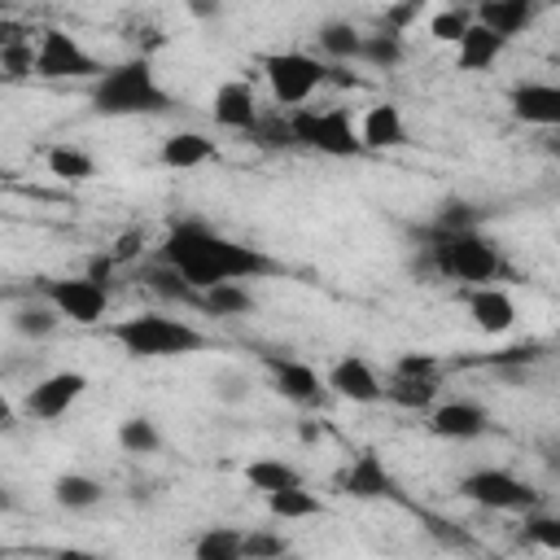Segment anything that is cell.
<instances>
[{"mask_svg": "<svg viewBox=\"0 0 560 560\" xmlns=\"http://www.w3.org/2000/svg\"><path fill=\"white\" fill-rule=\"evenodd\" d=\"M472 13H477L481 26L499 31L503 39H516V35L529 31V22L538 13V0H477Z\"/></svg>", "mask_w": 560, "mask_h": 560, "instance_id": "obj_18", "label": "cell"}, {"mask_svg": "<svg viewBox=\"0 0 560 560\" xmlns=\"http://www.w3.org/2000/svg\"><path fill=\"white\" fill-rule=\"evenodd\" d=\"M88 105L101 118H136V114H166L175 101L158 83L153 66L144 57H131V61L109 66L101 79H92Z\"/></svg>", "mask_w": 560, "mask_h": 560, "instance_id": "obj_2", "label": "cell"}, {"mask_svg": "<svg viewBox=\"0 0 560 560\" xmlns=\"http://www.w3.org/2000/svg\"><path fill=\"white\" fill-rule=\"evenodd\" d=\"M429 267L442 276V280H455V284H494L508 262H503V249L494 236H486L481 228H468V232H429Z\"/></svg>", "mask_w": 560, "mask_h": 560, "instance_id": "obj_3", "label": "cell"}, {"mask_svg": "<svg viewBox=\"0 0 560 560\" xmlns=\"http://www.w3.org/2000/svg\"><path fill=\"white\" fill-rule=\"evenodd\" d=\"M289 131H293V144L315 149V153H328V158H359V153L368 149L359 122H354L350 109H341V105H332V109L298 105V109L289 114Z\"/></svg>", "mask_w": 560, "mask_h": 560, "instance_id": "obj_5", "label": "cell"}, {"mask_svg": "<svg viewBox=\"0 0 560 560\" xmlns=\"http://www.w3.org/2000/svg\"><path fill=\"white\" fill-rule=\"evenodd\" d=\"M359 131H363V144L368 149H398V144H407V122H402V109L394 101L372 105L363 114Z\"/></svg>", "mask_w": 560, "mask_h": 560, "instance_id": "obj_20", "label": "cell"}, {"mask_svg": "<svg viewBox=\"0 0 560 560\" xmlns=\"http://www.w3.org/2000/svg\"><path fill=\"white\" fill-rule=\"evenodd\" d=\"M512 118L529 127H560V83H516L508 92Z\"/></svg>", "mask_w": 560, "mask_h": 560, "instance_id": "obj_17", "label": "cell"}, {"mask_svg": "<svg viewBox=\"0 0 560 560\" xmlns=\"http://www.w3.org/2000/svg\"><path fill=\"white\" fill-rule=\"evenodd\" d=\"M556 136H560V127H556Z\"/></svg>", "mask_w": 560, "mask_h": 560, "instance_id": "obj_47", "label": "cell"}, {"mask_svg": "<svg viewBox=\"0 0 560 560\" xmlns=\"http://www.w3.org/2000/svg\"><path fill=\"white\" fill-rule=\"evenodd\" d=\"M136 241H140V232H127V236L118 241V249H114V258H131V254H136Z\"/></svg>", "mask_w": 560, "mask_h": 560, "instance_id": "obj_44", "label": "cell"}, {"mask_svg": "<svg viewBox=\"0 0 560 560\" xmlns=\"http://www.w3.org/2000/svg\"><path fill=\"white\" fill-rule=\"evenodd\" d=\"M459 494L477 508H490V512H534L538 508V490L508 472V468H472L459 477Z\"/></svg>", "mask_w": 560, "mask_h": 560, "instance_id": "obj_6", "label": "cell"}, {"mask_svg": "<svg viewBox=\"0 0 560 560\" xmlns=\"http://www.w3.org/2000/svg\"><path fill=\"white\" fill-rule=\"evenodd\" d=\"M534 359H538V350H534V346H508V350L490 354V363H494V368H525V363H534Z\"/></svg>", "mask_w": 560, "mask_h": 560, "instance_id": "obj_41", "label": "cell"}, {"mask_svg": "<svg viewBox=\"0 0 560 560\" xmlns=\"http://www.w3.org/2000/svg\"><path fill=\"white\" fill-rule=\"evenodd\" d=\"M192 556L197 560H241L245 556V534L232 529V525H214L192 542Z\"/></svg>", "mask_w": 560, "mask_h": 560, "instance_id": "obj_30", "label": "cell"}, {"mask_svg": "<svg viewBox=\"0 0 560 560\" xmlns=\"http://www.w3.org/2000/svg\"><path fill=\"white\" fill-rule=\"evenodd\" d=\"M394 376H438V359L420 354V350H407V354H398Z\"/></svg>", "mask_w": 560, "mask_h": 560, "instance_id": "obj_40", "label": "cell"}, {"mask_svg": "<svg viewBox=\"0 0 560 560\" xmlns=\"http://www.w3.org/2000/svg\"><path fill=\"white\" fill-rule=\"evenodd\" d=\"M210 118L223 131H258V101L245 79H228L210 96Z\"/></svg>", "mask_w": 560, "mask_h": 560, "instance_id": "obj_14", "label": "cell"}, {"mask_svg": "<svg viewBox=\"0 0 560 560\" xmlns=\"http://www.w3.org/2000/svg\"><path fill=\"white\" fill-rule=\"evenodd\" d=\"M4 74H9V79L35 74V48H22L18 39H9V44H4Z\"/></svg>", "mask_w": 560, "mask_h": 560, "instance_id": "obj_38", "label": "cell"}, {"mask_svg": "<svg viewBox=\"0 0 560 560\" xmlns=\"http://www.w3.org/2000/svg\"><path fill=\"white\" fill-rule=\"evenodd\" d=\"M109 271H114V254H96V258L88 262V276L101 280V284H109Z\"/></svg>", "mask_w": 560, "mask_h": 560, "instance_id": "obj_43", "label": "cell"}, {"mask_svg": "<svg viewBox=\"0 0 560 560\" xmlns=\"http://www.w3.org/2000/svg\"><path fill=\"white\" fill-rule=\"evenodd\" d=\"M337 486H341V494H350V499H394V494H398V490H394V477H389V468H385V459H381L376 451L354 455L350 468L337 477Z\"/></svg>", "mask_w": 560, "mask_h": 560, "instance_id": "obj_16", "label": "cell"}, {"mask_svg": "<svg viewBox=\"0 0 560 560\" xmlns=\"http://www.w3.org/2000/svg\"><path fill=\"white\" fill-rule=\"evenodd\" d=\"M267 499V512L280 516V521H306V516H319L324 512V499L302 490V486H284V490H271L262 494Z\"/></svg>", "mask_w": 560, "mask_h": 560, "instance_id": "obj_29", "label": "cell"}, {"mask_svg": "<svg viewBox=\"0 0 560 560\" xmlns=\"http://www.w3.org/2000/svg\"><path fill=\"white\" fill-rule=\"evenodd\" d=\"M214 398H219V402H245V398H249L245 372H219V376H214Z\"/></svg>", "mask_w": 560, "mask_h": 560, "instance_id": "obj_39", "label": "cell"}, {"mask_svg": "<svg viewBox=\"0 0 560 560\" xmlns=\"http://www.w3.org/2000/svg\"><path fill=\"white\" fill-rule=\"evenodd\" d=\"M9 319H13V332H18V337H26V341H44V337L57 332L61 311L44 298V302H22V306H13Z\"/></svg>", "mask_w": 560, "mask_h": 560, "instance_id": "obj_25", "label": "cell"}, {"mask_svg": "<svg viewBox=\"0 0 560 560\" xmlns=\"http://www.w3.org/2000/svg\"><path fill=\"white\" fill-rule=\"evenodd\" d=\"M503 48H508V39H503L499 31L472 22V26L464 31V39L455 44V66H459V70H490V66L503 57Z\"/></svg>", "mask_w": 560, "mask_h": 560, "instance_id": "obj_19", "label": "cell"}, {"mask_svg": "<svg viewBox=\"0 0 560 560\" xmlns=\"http://www.w3.org/2000/svg\"><path fill=\"white\" fill-rule=\"evenodd\" d=\"M101 499H105V486L96 477H88V472H61L52 481V503L66 508V512H88Z\"/></svg>", "mask_w": 560, "mask_h": 560, "instance_id": "obj_23", "label": "cell"}, {"mask_svg": "<svg viewBox=\"0 0 560 560\" xmlns=\"http://www.w3.org/2000/svg\"><path fill=\"white\" fill-rule=\"evenodd\" d=\"M262 70H267V88H271L276 105H289V109L306 105L311 92L328 79V66H324L319 57H311V52H298V48L271 52V57L262 61Z\"/></svg>", "mask_w": 560, "mask_h": 560, "instance_id": "obj_7", "label": "cell"}, {"mask_svg": "<svg viewBox=\"0 0 560 560\" xmlns=\"http://www.w3.org/2000/svg\"><path fill=\"white\" fill-rule=\"evenodd\" d=\"M289 551V538L276 529H249L245 534V560H276Z\"/></svg>", "mask_w": 560, "mask_h": 560, "instance_id": "obj_37", "label": "cell"}, {"mask_svg": "<svg viewBox=\"0 0 560 560\" xmlns=\"http://www.w3.org/2000/svg\"><path fill=\"white\" fill-rule=\"evenodd\" d=\"M472 4H477V0H472Z\"/></svg>", "mask_w": 560, "mask_h": 560, "instance_id": "obj_48", "label": "cell"}, {"mask_svg": "<svg viewBox=\"0 0 560 560\" xmlns=\"http://www.w3.org/2000/svg\"><path fill=\"white\" fill-rule=\"evenodd\" d=\"M464 306H468L472 324H477L486 337H503V332L516 328V302H512V293L499 289V284H472L468 298H464Z\"/></svg>", "mask_w": 560, "mask_h": 560, "instance_id": "obj_15", "label": "cell"}, {"mask_svg": "<svg viewBox=\"0 0 560 560\" xmlns=\"http://www.w3.org/2000/svg\"><path fill=\"white\" fill-rule=\"evenodd\" d=\"M529 547H542V551H560V516H542V512H525V534H521Z\"/></svg>", "mask_w": 560, "mask_h": 560, "instance_id": "obj_36", "label": "cell"}, {"mask_svg": "<svg viewBox=\"0 0 560 560\" xmlns=\"http://www.w3.org/2000/svg\"><path fill=\"white\" fill-rule=\"evenodd\" d=\"M315 44H319V52L332 57V61H359V57H363V31H359L354 22H346V18H328V22L315 31Z\"/></svg>", "mask_w": 560, "mask_h": 560, "instance_id": "obj_22", "label": "cell"}, {"mask_svg": "<svg viewBox=\"0 0 560 560\" xmlns=\"http://www.w3.org/2000/svg\"><path fill=\"white\" fill-rule=\"evenodd\" d=\"M394 4H416V9H420V4H429V0H394Z\"/></svg>", "mask_w": 560, "mask_h": 560, "instance_id": "obj_46", "label": "cell"}, {"mask_svg": "<svg viewBox=\"0 0 560 560\" xmlns=\"http://www.w3.org/2000/svg\"><path fill=\"white\" fill-rule=\"evenodd\" d=\"M214 153H219V149H214V140H210L206 131H171V136L162 140V149H158L162 166H171V171H192V166L210 162Z\"/></svg>", "mask_w": 560, "mask_h": 560, "instance_id": "obj_21", "label": "cell"}, {"mask_svg": "<svg viewBox=\"0 0 560 560\" xmlns=\"http://www.w3.org/2000/svg\"><path fill=\"white\" fill-rule=\"evenodd\" d=\"M109 66H101L70 31L61 26H48L39 31V44H35V74L39 79H101Z\"/></svg>", "mask_w": 560, "mask_h": 560, "instance_id": "obj_8", "label": "cell"}, {"mask_svg": "<svg viewBox=\"0 0 560 560\" xmlns=\"http://www.w3.org/2000/svg\"><path fill=\"white\" fill-rule=\"evenodd\" d=\"M44 298L61 311V319L70 324H101L105 306H109V284L83 276H61V280H44Z\"/></svg>", "mask_w": 560, "mask_h": 560, "instance_id": "obj_9", "label": "cell"}, {"mask_svg": "<svg viewBox=\"0 0 560 560\" xmlns=\"http://www.w3.org/2000/svg\"><path fill=\"white\" fill-rule=\"evenodd\" d=\"M477 22V13H468V9H459V4H451V9H442V13H433L429 18V35L438 39V44H459L464 39V31Z\"/></svg>", "mask_w": 560, "mask_h": 560, "instance_id": "obj_35", "label": "cell"}, {"mask_svg": "<svg viewBox=\"0 0 560 560\" xmlns=\"http://www.w3.org/2000/svg\"><path fill=\"white\" fill-rule=\"evenodd\" d=\"M402 57H407V44H402V35L394 26H381L376 35H363V57L359 61H368L376 70H394Z\"/></svg>", "mask_w": 560, "mask_h": 560, "instance_id": "obj_33", "label": "cell"}, {"mask_svg": "<svg viewBox=\"0 0 560 560\" xmlns=\"http://www.w3.org/2000/svg\"><path fill=\"white\" fill-rule=\"evenodd\" d=\"M477 223H481V210H477L472 201H464V197H446V201L438 206L429 232H468V228H477Z\"/></svg>", "mask_w": 560, "mask_h": 560, "instance_id": "obj_34", "label": "cell"}, {"mask_svg": "<svg viewBox=\"0 0 560 560\" xmlns=\"http://www.w3.org/2000/svg\"><path fill=\"white\" fill-rule=\"evenodd\" d=\"M298 438H302V442H319V438H324V429H319L315 420H302V424H298Z\"/></svg>", "mask_w": 560, "mask_h": 560, "instance_id": "obj_45", "label": "cell"}, {"mask_svg": "<svg viewBox=\"0 0 560 560\" xmlns=\"http://www.w3.org/2000/svg\"><path fill=\"white\" fill-rule=\"evenodd\" d=\"M48 175H57L66 184H83L96 175V162L79 144H57V149H48Z\"/></svg>", "mask_w": 560, "mask_h": 560, "instance_id": "obj_31", "label": "cell"}, {"mask_svg": "<svg viewBox=\"0 0 560 560\" xmlns=\"http://www.w3.org/2000/svg\"><path fill=\"white\" fill-rule=\"evenodd\" d=\"M109 337L131 359H179V354L206 350V332L201 328H192L179 315H162V311L122 315L118 324H109Z\"/></svg>", "mask_w": 560, "mask_h": 560, "instance_id": "obj_4", "label": "cell"}, {"mask_svg": "<svg viewBox=\"0 0 560 560\" xmlns=\"http://www.w3.org/2000/svg\"><path fill=\"white\" fill-rule=\"evenodd\" d=\"M328 389H332L337 398L363 402V407H372V402L385 398V381L376 376V368H372L363 354H341V359L328 368Z\"/></svg>", "mask_w": 560, "mask_h": 560, "instance_id": "obj_12", "label": "cell"}, {"mask_svg": "<svg viewBox=\"0 0 560 560\" xmlns=\"http://www.w3.org/2000/svg\"><path fill=\"white\" fill-rule=\"evenodd\" d=\"M385 398L402 411H429L438 398V376H389Z\"/></svg>", "mask_w": 560, "mask_h": 560, "instance_id": "obj_26", "label": "cell"}, {"mask_svg": "<svg viewBox=\"0 0 560 560\" xmlns=\"http://www.w3.org/2000/svg\"><path fill=\"white\" fill-rule=\"evenodd\" d=\"M197 306L228 319V315H249L254 311V293L245 289V280H223V284H210L197 293Z\"/></svg>", "mask_w": 560, "mask_h": 560, "instance_id": "obj_24", "label": "cell"}, {"mask_svg": "<svg viewBox=\"0 0 560 560\" xmlns=\"http://www.w3.org/2000/svg\"><path fill=\"white\" fill-rule=\"evenodd\" d=\"M140 280H144V289H153L158 298H175V302H197V289L188 284V276L175 267V262H166V258H158V262H149L144 271H140Z\"/></svg>", "mask_w": 560, "mask_h": 560, "instance_id": "obj_28", "label": "cell"}, {"mask_svg": "<svg viewBox=\"0 0 560 560\" xmlns=\"http://www.w3.org/2000/svg\"><path fill=\"white\" fill-rule=\"evenodd\" d=\"M267 372H271V385L293 402V407H324V398L332 394L328 389V376H319L311 363H302V359H276V354H267Z\"/></svg>", "mask_w": 560, "mask_h": 560, "instance_id": "obj_11", "label": "cell"}, {"mask_svg": "<svg viewBox=\"0 0 560 560\" xmlns=\"http://www.w3.org/2000/svg\"><path fill=\"white\" fill-rule=\"evenodd\" d=\"M88 394V376L83 372H74V368H66V372H48V376H39L31 389H26V398H22V411L31 416V420H61L79 398Z\"/></svg>", "mask_w": 560, "mask_h": 560, "instance_id": "obj_10", "label": "cell"}, {"mask_svg": "<svg viewBox=\"0 0 560 560\" xmlns=\"http://www.w3.org/2000/svg\"><path fill=\"white\" fill-rule=\"evenodd\" d=\"M118 446H122L127 455H153V451H162V429H158V420H153V416H127V420L118 424Z\"/></svg>", "mask_w": 560, "mask_h": 560, "instance_id": "obj_32", "label": "cell"}, {"mask_svg": "<svg viewBox=\"0 0 560 560\" xmlns=\"http://www.w3.org/2000/svg\"><path fill=\"white\" fill-rule=\"evenodd\" d=\"M245 481L254 490L271 494V490H284V486H302V472L289 459H280V455H262V459H249L245 464Z\"/></svg>", "mask_w": 560, "mask_h": 560, "instance_id": "obj_27", "label": "cell"}, {"mask_svg": "<svg viewBox=\"0 0 560 560\" xmlns=\"http://www.w3.org/2000/svg\"><path fill=\"white\" fill-rule=\"evenodd\" d=\"M158 258L175 262L188 284L201 293L210 284H223V280H262L271 271H280L276 258H267L258 245H245V241H232L223 232H214L210 223L201 219H184L166 232Z\"/></svg>", "mask_w": 560, "mask_h": 560, "instance_id": "obj_1", "label": "cell"}, {"mask_svg": "<svg viewBox=\"0 0 560 560\" xmlns=\"http://www.w3.org/2000/svg\"><path fill=\"white\" fill-rule=\"evenodd\" d=\"M184 4H188V13L201 18V22H214V18L223 13V0H184Z\"/></svg>", "mask_w": 560, "mask_h": 560, "instance_id": "obj_42", "label": "cell"}, {"mask_svg": "<svg viewBox=\"0 0 560 560\" xmlns=\"http://www.w3.org/2000/svg\"><path fill=\"white\" fill-rule=\"evenodd\" d=\"M429 429L446 442H472L490 429V411L472 398H446V402L429 407Z\"/></svg>", "mask_w": 560, "mask_h": 560, "instance_id": "obj_13", "label": "cell"}]
</instances>
